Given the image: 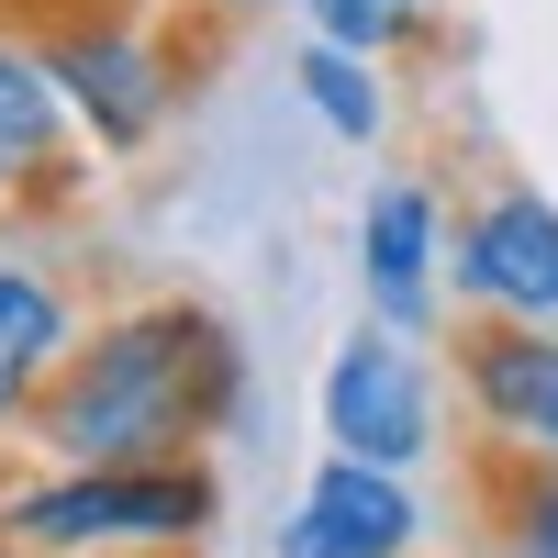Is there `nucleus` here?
Segmentation results:
<instances>
[{"mask_svg": "<svg viewBox=\"0 0 558 558\" xmlns=\"http://www.w3.org/2000/svg\"><path fill=\"white\" fill-rule=\"evenodd\" d=\"M436 12L447 0H302V34H324V45H357V57H413V45L436 34Z\"/></svg>", "mask_w": 558, "mask_h": 558, "instance_id": "12", "label": "nucleus"}, {"mask_svg": "<svg viewBox=\"0 0 558 558\" xmlns=\"http://www.w3.org/2000/svg\"><path fill=\"white\" fill-rule=\"evenodd\" d=\"M291 78H302V101H313V123L336 134V146H380L391 134V57H357V45L302 34Z\"/></svg>", "mask_w": 558, "mask_h": 558, "instance_id": "11", "label": "nucleus"}, {"mask_svg": "<svg viewBox=\"0 0 558 558\" xmlns=\"http://www.w3.org/2000/svg\"><path fill=\"white\" fill-rule=\"evenodd\" d=\"M447 291L470 302V324H558V202L525 179L470 191L447 235Z\"/></svg>", "mask_w": 558, "mask_h": 558, "instance_id": "5", "label": "nucleus"}, {"mask_svg": "<svg viewBox=\"0 0 558 558\" xmlns=\"http://www.w3.org/2000/svg\"><path fill=\"white\" fill-rule=\"evenodd\" d=\"M458 391L502 458H558V324H470Z\"/></svg>", "mask_w": 558, "mask_h": 558, "instance_id": "8", "label": "nucleus"}, {"mask_svg": "<svg viewBox=\"0 0 558 558\" xmlns=\"http://www.w3.org/2000/svg\"><path fill=\"white\" fill-rule=\"evenodd\" d=\"M502 547L558 558V458H514V481H502Z\"/></svg>", "mask_w": 558, "mask_h": 558, "instance_id": "13", "label": "nucleus"}, {"mask_svg": "<svg viewBox=\"0 0 558 558\" xmlns=\"http://www.w3.org/2000/svg\"><path fill=\"white\" fill-rule=\"evenodd\" d=\"M213 23H279V12H302V0H202Z\"/></svg>", "mask_w": 558, "mask_h": 558, "instance_id": "14", "label": "nucleus"}, {"mask_svg": "<svg viewBox=\"0 0 558 558\" xmlns=\"http://www.w3.org/2000/svg\"><path fill=\"white\" fill-rule=\"evenodd\" d=\"M246 357L213 302H123L68 347L34 402V447L57 470H134V458H202L235 413Z\"/></svg>", "mask_w": 558, "mask_h": 558, "instance_id": "1", "label": "nucleus"}, {"mask_svg": "<svg viewBox=\"0 0 558 558\" xmlns=\"http://www.w3.org/2000/svg\"><path fill=\"white\" fill-rule=\"evenodd\" d=\"M45 68H57V101L78 123L89 157H134L157 146L179 112V57L157 23H134V0H78V23H45Z\"/></svg>", "mask_w": 558, "mask_h": 558, "instance_id": "3", "label": "nucleus"}, {"mask_svg": "<svg viewBox=\"0 0 558 558\" xmlns=\"http://www.w3.org/2000/svg\"><path fill=\"white\" fill-rule=\"evenodd\" d=\"M223 514L213 458H134V470H57L0 492V536L23 558H179Z\"/></svg>", "mask_w": 558, "mask_h": 558, "instance_id": "2", "label": "nucleus"}, {"mask_svg": "<svg viewBox=\"0 0 558 558\" xmlns=\"http://www.w3.org/2000/svg\"><path fill=\"white\" fill-rule=\"evenodd\" d=\"M447 235H458V213L436 202V179H380V191L357 202V291H368V324L436 336Z\"/></svg>", "mask_w": 558, "mask_h": 558, "instance_id": "6", "label": "nucleus"}, {"mask_svg": "<svg viewBox=\"0 0 558 558\" xmlns=\"http://www.w3.org/2000/svg\"><path fill=\"white\" fill-rule=\"evenodd\" d=\"M89 336L78 324V291L45 257H0V425H34L45 380L68 368V347Z\"/></svg>", "mask_w": 558, "mask_h": 558, "instance_id": "10", "label": "nucleus"}, {"mask_svg": "<svg viewBox=\"0 0 558 558\" xmlns=\"http://www.w3.org/2000/svg\"><path fill=\"white\" fill-rule=\"evenodd\" d=\"M413 547H425L413 470H368V458H313L291 525H279V558H413Z\"/></svg>", "mask_w": 558, "mask_h": 558, "instance_id": "7", "label": "nucleus"}, {"mask_svg": "<svg viewBox=\"0 0 558 558\" xmlns=\"http://www.w3.org/2000/svg\"><path fill=\"white\" fill-rule=\"evenodd\" d=\"M78 123L57 101V68H45V45L0 23V213H34V202H68L78 179Z\"/></svg>", "mask_w": 558, "mask_h": 558, "instance_id": "9", "label": "nucleus"}, {"mask_svg": "<svg viewBox=\"0 0 558 558\" xmlns=\"http://www.w3.org/2000/svg\"><path fill=\"white\" fill-rule=\"evenodd\" d=\"M0 558H23V547H12V536H0Z\"/></svg>", "mask_w": 558, "mask_h": 558, "instance_id": "15", "label": "nucleus"}, {"mask_svg": "<svg viewBox=\"0 0 558 558\" xmlns=\"http://www.w3.org/2000/svg\"><path fill=\"white\" fill-rule=\"evenodd\" d=\"M324 447L336 458H368V470H425L436 458V357L425 336H402V324H357V336H336V357H324Z\"/></svg>", "mask_w": 558, "mask_h": 558, "instance_id": "4", "label": "nucleus"}]
</instances>
